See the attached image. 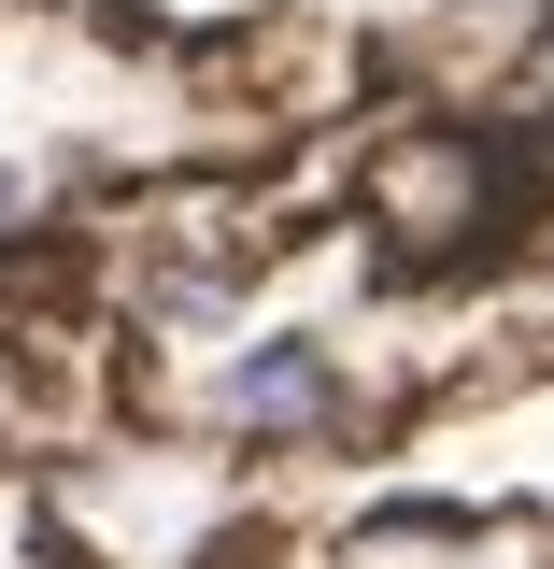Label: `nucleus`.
<instances>
[{
	"mask_svg": "<svg viewBox=\"0 0 554 569\" xmlns=\"http://www.w3.org/2000/svg\"><path fill=\"white\" fill-rule=\"evenodd\" d=\"M328 399H342V370H328L313 328H256V342L213 370V413L242 427V441H299V427H328Z\"/></svg>",
	"mask_w": 554,
	"mask_h": 569,
	"instance_id": "obj_1",
	"label": "nucleus"
},
{
	"mask_svg": "<svg viewBox=\"0 0 554 569\" xmlns=\"http://www.w3.org/2000/svg\"><path fill=\"white\" fill-rule=\"evenodd\" d=\"M228 313H242V284H228V271H171V284H157V328H171V342H213Z\"/></svg>",
	"mask_w": 554,
	"mask_h": 569,
	"instance_id": "obj_2",
	"label": "nucleus"
},
{
	"mask_svg": "<svg viewBox=\"0 0 554 569\" xmlns=\"http://www.w3.org/2000/svg\"><path fill=\"white\" fill-rule=\"evenodd\" d=\"M14 213H29V186H14V171H0V228H14Z\"/></svg>",
	"mask_w": 554,
	"mask_h": 569,
	"instance_id": "obj_3",
	"label": "nucleus"
}]
</instances>
